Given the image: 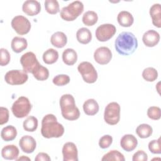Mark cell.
<instances>
[{
  "label": "cell",
  "instance_id": "cell-13",
  "mask_svg": "<svg viewBox=\"0 0 161 161\" xmlns=\"http://www.w3.org/2000/svg\"><path fill=\"white\" fill-rule=\"evenodd\" d=\"M64 161H77L78 150L73 142H67L62 147Z\"/></svg>",
  "mask_w": 161,
  "mask_h": 161
},
{
  "label": "cell",
  "instance_id": "cell-3",
  "mask_svg": "<svg viewBox=\"0 0 161 161\" xmlns=\"http://www.w3.org/2000/svg\"><path fill=\"white\" fill-rule=\"evenodd\" d=\"M60 107L64 118L69 121L77 119L80 116V111L76 106L74 97L70 94L62 95L60 98Z\"/></svg>",
  "mask_w": 161,
  "mask_h": 161
},
{
  "label": "cell",
  "instance_id": "cell-6",
  "mask_svg": "<svg viewBox=\"0 0 161 161\" xmlns=\"http://www.w3.org/2000/svg\"><path fill=\"white\" fill-rule=\"evenodd\" d=\"M104 119L109 125H114L118 123L120 119V106L118 103L111 102L106 106Z\"/></svg>",
  "mask_w": 161,
  "mask_h": 161
},
{
  "label": "cell",
  "instance_id": "cell-1",
  "mask_svg": "<svg viewBox=\"0 0 161 161\" xmlns=\"http://www.w3.org/2000/svg\"><path fill=\"white\" fill-rule=\"evenodd\" d=\"M116 52L122 55H130L135 52L138 47L137 38L133 33L123 31L119 34L114 42Z\"/></svg>",
  "mask_w": 161,
  "mask_h": 161
},
{
  "label": "cell",
  "instance_id": "cell-21",
  "mask_svg": "<svg viewBox=\"0 0 161 161\" xmlns=\"http://www.w3.org/2000/svg\"><path fill=\"white\" fill-rule=\"evenodd\" d=\"M117 21L120 26L123 27H130L133 25L134 18L130 12L121 11L117 16Z\"/></svg>",
  "mask_w": 161,
  "mask_h": 161
},
{
  "label": "cell",
  "instance_id": "cell-39",
  "mask_svg": "<svg viewBox=\"0 0 161 161\" xmlns=\"http://www.w3.org/2000/svg\"><path fill=\"white\" fill-rule=\"evenodd\" d=\"M0 53H1V59H0V65L1 66H6L7 65L10 61L11 57L9 52L7 49L1 48L0 49Z\"/></svg>",
  "mask_w": 161,
  "mask_h": 161
},
{
  "label": "cell",
  "instance_id": "cell-25",
  "mask_svg": "<svg viewBox=\"0 0 161 161\" xmlns=\"http://www.w3.org/2000/svg\"><path fill=\"white\" fill-rule=\"evenodd\" d=\"M17 136V130L16 128L12 126L8 125L4 127L1 131V138L5 142L12 141Z\"/></svg>",
  "mask_w": 161,
  "mask_h": 161
},
{
  "label": "cell",
  "instance_id": "cell-4",
  "mask_svg": "<svg viewBox=\"0 0 161 161\" xmlns=\"http://www.w3.org/2000/svg\"><path fill=\"white\" fill-rule=\"evenodd\" d=\"M84 11V4L81 1H75L70 3L67 6L62 8L60 17L65 21L75 20Z\"/></svg>",
  "mask_w": 161,
  "mask_h": 161
},
{
  "label": "cell",
  "instance_id": "cell-23",
  "mask_svg": "<svg viewBox=\"0 0 161 161\" xmlns=\"http://www.w3.org/2000/svg\"><path fill=\"white\" fill-rule=\"evenodd\" d=\"M27 40L23 37L15 36L13 38L11 43V47L13 51L15 53H20L27 48Z\"/></svg>",
  "mask_w": 161,
  "mask_h": 161
},
{
  "label": "cell",
  "instance_id": "cell-31",
  "mask_svg": "<svg viewBox=\"0 0 161 161\" xmlns=\"http://www.w3.org/2000/svg\"><path fill=\"white\" fill-rule=\"evenodd\" d=\"M23 129L28 132H33L38 128V119L36 117L28 116L23 123Z\"/></svg>",
  "mask_w": 161,
  "mask_h": 161
},
{
  "label": "cell",
  "instance_id": "cell-7",
  "mask_svg": "<svg viewBox=\"0 0 161 161\" xmlns=\"http://www.w3.org/2000/svg\"><path fill=\"white\" fill-rule=\"evenodd\" d=\"M77 70L84 82L88 84H92L97 80V72L91 63L82 62L79 64Z\"/></svg>",
  "mask_w": 161,
  "mask_h": 161
},
{
  "label": "cell",
  "instance_id": "cell-35",
  "mask_svg": "<svg viewBox=\"0 0 161 161\" xmlns=\"http://www.w3.org/2000/svg\"><path fill=\"white\" fill-rule=\"evenodd\" d=\"M52 82L55 86H63L69 83L70 77L66 74H58L53 77Z\"/></svg>",
  "mask_w": 161,
  "mask_h": 161
},
{
  "label": "cell",
  "instance_id": "cell-26",
  "mask_svg": "<svg viewBox=\"0 0 161 161\" xmlns=\"http://www.w3.org/2000/svg\"><path fill=\"white\" fill-rule=\"evenodd\" d=\"M76 38L80 43L87 44L91 41L92 34L88 28L83 27L77 31Z\"/></svg>",
  "mask_w": 161,
  "mask_h": 161
},
{
  "label": "cell",
  "instance_id": "cell-29",
  "mask_svg": "<svg viewBox=\"0 0 161 161\" xmlns=\"http://www.w3.org/2000/svg\"><path fill=\"white\" fill-rule=\"evenodd\" d=\"M33 77L38 80L43 81L49 77L48 69L41 64L32 72Z\"/></svg>",
  "mask_w": 161,
  "mask_h": 161
},
{
  "label": "cell",
  "instance_id": "cell-20",
  "mask_svg": "<svg viewBox=\"0 0 161 161\" xmlns=\"http://www.w3.org/2000/svg\"><path fill=\"white\" fill-rule=\"evenodd\" d=\"M52 45L58 48L65 47L67 43V38L65 34L62 31H57L54 33L50 38Z\"/></svg>",
  "mask_w": 161,
  "mask_h": 161
},
{
  "label": "cell",
  "instance_id": "cell-8",
  "mask_svg": "<svg viewBox=\"0 0 161 161\" xmlns=\"http://www.w3.org/2000/svg\"><path fill=\"white\" fill-rule=\"evenodd\" d=\"M28 79V75L23 70H11L4 75L6 83L10 85H21L25 83Z\"/></svg>",
  "mask_w": 161,
  "mask_h": 161
},
{
  "label": "cell",
  "instance_id": "cell-9",
  "mask_svg": "<svg viewBox=\"0 0 161 161\" xmlns=\"http://www.w3.org/2000/svg\"><path fill=\"white\" fill-rule=\"evenodd\" d=\"M23 70L26 73H31L40 65L35 54L32 52L24 53L20 58Z\"/></svg>",
  "mask_w": 161,
  "mask_h": 161
},
{
  "label": "cell",
  "instance_id": "cell-19",
  "mask_svg": "<svg viewBox=\"0 0 161 161\" xmlns=\"http://www.w3.org/2000/svg\"><path fill=\"white\" fill-rule=\"evenodd\" d=\"M149 13L150 17L152 18L153 25L157 27H161V8L160 4L158 3H156L153 4L149 11Z\"/></svg>",
  "mask_w": 161,
  "mask_h": 161
},
{
  "label": "cell",
  "instance_id": "cell-2",
  "mask_svg": "<svg viewBox=\"0 0 161 161\" xmlns=\"http://www.w3.org/2000/svg\"><path fill=\"white\" fill-rule=\"evenodd\" d=\"M63 125L57 121L56 116L53 114L45 115L42 120L41 133L44 138H59L64 133Z\"/></svg>",
  "mask_w": 161,
  "mask_h": 161
},
{
  "label": "cell",
  "instance_id": "cell-41",
  "mask_svg": "<svg viewBox=\"0 0 161 161\" xmlns=\"http://www.w3.org/2000/svg\"><path fill=\"white\" fill-rule=\"evenodd\" d=\"M148 160L147 154L143 150H138L132 157L133 161H147Z\"/></svg>",
  "mask_w": 161,
  "mask_h": 161
},
{
  "label": "cell",
  "instance_id": "cell-34",
  "mask_svg": "<svg viewBox=\"0 0 161 161\" xmlns=\"http://www.w3.org/2000/svg\"><path fill=\"white\" fill-rule=\"evenodd\" d=\"M101 160L125 161V158L124 155L118 150H110L109 152L106 153L101 158Z\"/></svg>",
  "mask_w": 161,
  "mask_h": 161
},
{
  "label": "cell",
  "instance_id": "cell-12",
  "mask_svg": "<svg viewBox=\"0 0 161 161\" xmlns=\"http://www.w3.org/2000/svg\"><path fill=\"white\" fill-rule=\"evenodd\" d=\"M94 58L100 65L108 64L112 58L111 51L106 47H99L94 53Z\"/></svg>",
  "mask_w": 161,
  "mask_h": 161
},
{
  "label": "cell",
  "instance_id": "cell-16",
  "mask_svg": "<svg viewBox=\"0 0 161 161\" xmlns=\"http://www.w3.org/2000/svg\"><path fill=\"white\" fill-rule=\"evenodd\" d=\"M142 41L146 47H153L158 43L160 35L154 30H148L143 35Z\"/></svg>",
  "mask_w": 161,
  "mask_h": 161
},
{
  "label": "cell",
  "instance_id": "cell-42",
  "mask_svg": "<svg viewBox=\"0 0 161 161\" xmlns=\"http://www.w3.org/2000/svg\"><path fill=\"white\" fill-rule=\"evenodd\" d=\"M35 161H50L51 158L49 155L44 152L38 153L35 158Z\"/></svg>",
  "mask_w": 161,
  "mask_h": 161
},
{
  "label": "cell",
  "instance_id": "cell-17",
  "mask_svg": "<svg viewBox=\"0 0 161 161\" xmlns=\"http://www.w3.org/2000/svg\"><path fill=\"white\" fill-rule=\"evenodd\" d=\"M120 145L124 150L126 152H131L137 147L138 140L133 135L126 134L123 136L121 138Z\"/></svg>",
  "mask_w": 161,
  "mask_h": 161
},
{
  "label": "cell",
  "instance_id": "cell-27",
  "mask_svg": "<svg viewBox=\"0 0 161 161\" xmlns=\"http://www.w3.org/2000/svg\"><path fill=\"white\" fill-rule=\"evenodd\" d=\"M58 58V52L53 48H48L43 54V60L47 64H53Z\"/></svg>",
  "mask_w": 161,
  "mask_h": 161
},
{
  "label": "cell",
  "instance_id": "cell-40",
  "mask_svg": "<svg viewBox=\"0 0 161 161\" xmlns=\"http://www.w3.org/2000/svg\"><path fill=\"white\" fill-rule=\"evenodd\" d=\"M9 119V111L8 108L1 106L0 108V125L6 123Z\"/></svg>",
  "mask_w": 161,
  "mask_h": 161
},
{
  "label": "cell",
  "instance_id": "cell-43",
  "mask_svg": "<svg viewBox=\"0 0 161 161\" xmlns=\"http://www.w3.org/2000/svg\"><path fill=\"white\" fill-rule=\"evenodd\" d=\"M16 160H31V159L28 157H26L25 155H22L19 158H17Z\"/></svg>",
  "mask_w": 161,
  "mask_h": 161
},
{
  "label": "cell",
  "instance_id": "cell-22",
  "mask_svg": "<svg viewBox=\"0 0 161 161\" xmlns=\"http://www.w3.org/2000/svg\"><path fill=\"white\" fill-rule=\"evenodd\" d=\"M99 104L94 99H89L83 104V110L86 114L93 116L99 111Z\"/></svg>",
  "mask_w": 161,
  "mask_h": 161
},
{
  "label": "cell",
  "instance_id": "cell-5",
  "mask_svg": "<svg viewBox=\"0 0 161 161\" xmlns=\"http://www.w3.org/2000/svg\"><path fill=\"white\" fill-rule=\"evenodd\" d=\"M31 108L32 106L29 99L25 96H20L13 103L11 111L15 117L23 118L28 115Z\"/></svg>",
  "mask_w": 161,
  "mask_h": 161
},
{
  "label": "cell",
  "instance_id": "cell-36",
  "mask_svg": "<svg viewBox=\"0 0 161 161\" xmlns=\"http://www.w3.org/2000/svg\"><path fill=\"white\" fill-rule=\"evenodd\" d=\"M147 116L153 120H158L161 117V110L158 106H150L147 109Z\"/></svg>",
  "mask_w": 161,
  "mask_h": 161
},
{
  "label": "cell",
  "instance_id": "cell-28",
  "mask_svg": "<svg viewBox=\"0 0 161 161\" xmlns=\"http://www.w3.org/2000/svg\"><path fill=\"white\" fill-rule=\"evenodd\" d=\"M153 132L152 126L148 124L143 123L140 125L136 128V133L141 138H147L150 137Z\"/></svg>",
  "mask_w": 161,
  "mask_h": 161
},
{
  "label": "cell",
  "instance_id": "cell-32",
  "mask_svg": "<svg viewBox=\"0 0 161 161\" xmlns=\"http://www.w3.org/2000/svg\"><path fill=\"white\" fill-rule=\"evenodd\" d=\"M142 77L147 82H153L158 77V72L153 67H147L142 72Z\"/></svg>",
  "mask_w": 161,
  "mask_h": 161
},
{
  "label": "cell",
  "instance_id": "cell-38",
  "mask_svg": "<svg viewBox=\"0 0 161 161\" xmlns=\"http://www.w3.org/2000/svg\"><path fill=\"white\" fill-rule=\"evenodd\" d=\"M113 143V137L109 135H105L100 138L99 146L103 149L108 148Z\"/></svg>",
  "mask_w": 161,
  "mask_h": 161
},
{
  "label": "cell",
  "instance_id": "cell-24",
  "mask_svg": "<svg viewBox=\"0 0 161 161\" xmlns=\"http://www.w3.org/2000/svg\"><path fill=\"white\" fill-rule=\"evenodd\" d=\"M62 60L67 65H73L77 60V54L72 48H67L62 53Z\"/></svg>",
  "mask_w": 161,
  "mask_h": 161
},
{
  "label": "cell",
  "instance_id": "cell-33",
  "mask_svg": "<svg viewBox=\"0 0 161 161\" xmlns=\"http://www.w3.org/2000/svg\"><path fill=\"white\" fill-rule=\"evenodd\" d=\"M44 5L46 11L50 14H55L60 11L58 2L56 0H45Z\"/></svg>",
  "mask_w": 161,
  "mask_h": 161
},
{
  "label": "cell",
  "instance_id": "cell-11",
  "mask_svg": "<svg viewBox=\"0 0 161 161\" xmlns=\"http://www.w3.org/2000/svg\"><path fill=\"white\" fill-rule=\"evenodd\" d=\"M116 28L114 25L109 23L99 26L95 32L96 37L99 42H106L111 39L116 33Z\"/></svg>",
  "mask_w": 161,
  "mask_h": 161
},
{
  "label": "cell",
  "instance_id": "cell-15",
  "mask_svg": "<svg viewBox=\"0 0 161 161\" xmlns=\"http://www.w3.org/2000/svg\"><path fill=\"white\" fill-rule=\"evenodd\" d=\"M23 11L28 16H33L37 15L41 11V5L38 1L27 0L22 6Z\"/></svg>",
  "mask_w": 161,
  "mask_h": 161
},
{
  "label": "cell",
  "instance_id": "cell-18",
  "mask_svg": "<svg viewBox=\"0 0 161 161\" xmlns=\"http://www.w3.org/2000/svg\"><path fill=\"white\" fill-rule=\"evenodd\" d=\"M19 155V149L14 145H8L1 150V156L6 160H16Z\"/></svg>",
  "mask_w": 161,
  "mask_h": 161
},
{
  "label": "cell",
  "instance_id": "cell-14",
  "mask_svg": "<svg viewBox=\"0 0 161 161\" xmlns=\"http://www.w3.org/2000/svg\"><path fill=\"white\" fill-rule=\"evenodd\" d=\"M19 145L21 150L26 153H31L36 147V142L33 137L30 135L22 136L19 141Z\"/></svg>",
  "mask_w": 161,
  "mask_h": 161
},
{
  "label": "cell",
  "instance_id": "cell-30",
  "mask_svg": "<svg viewBox=\"0 0 161 161\" xmlns=\"http://www.w3.org/2000/svg\"><path fill=\"white\" fill-rule=\"evenodd\" d=\"M82 20L85 25L91 26H93L97 23L98 20V16L96 12L93 11H88L83 14Z\"/></svg>",
  "mask_w": 161,
  "mask_h": 161
},
{
  "label": "cell",
  "instance_id": "cell-10",
  "mask_svg": "<svg viewBox=\"0 0 161 161\" xmlns=\"http://www.w3.org/2000/svg\"><path fill=\"white\" fill-rule=\"evenodd\" d=\"M12 28L20 35L27 34L31 29V23L30 21L22 15L14 16L11 23Z\"/></svg>",
  "mask_w": 161,
  "mask_h": 161
},
{
  "label": "cell",
  "instance_id": "cell-37",
  "mask_svg": "<svg viewBox=\"0 0 161 161\" xmlns=\"http://www.w3.org/2000/svg\"><path fill=\"white\" fill-rule=\"evenodd\" d=\"M148 149L150 152L153 154L161 153V146H160V138L157 140H153L148 143Z\"/></svg>",
  "mask_w": 161,
  "mask_h": 161
}]
</instances>
